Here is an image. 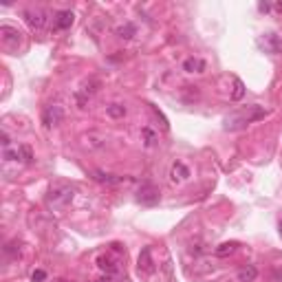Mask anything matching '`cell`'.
I'll list each match as a JSON object with an SVG mask.
<instances>
[{
	"mask_svg": "<svg viewBox=\"0 0 282 282\" xmlns=\"http://www.w3.org/2000/svg\"><path fill=\"white\" fill-rule=\"evenodd\" d=\"M106 113L113 117V119H122V117L126 115V108L122 106V104H110V106L106 108Z\"/></svg>",
	"mask_w": 282,
	"mask_h": 282,
	"instance_id": "cell-15",
	"label": "cell"
},
{
	"mask_svg": "<svg viewBox=\"0 0 282 282\" xmlns=\"http://www.w3.org/2000/svg\"><path fill=\"white\" fill-rule=\"evenodd\" d=\"M135 31H137L135 25H130V22H128V25H124V27L117 29V35H119L122 40H130L132 35H135Z\"/></svg>",
	"mask_w": 282,
	"mask_h": 282,
	"instance_id": "cell-16",
	"label": "cell"
},
{
	"mask_svg": "<svg viewBox=\"0 0 282 282\" xmlns=\"http://www.w3.org/2000/svg\"><path fill=\"white\" fill-rule=\"evenodd\" d=\"M31 280H33V282H44V280H47V273H44L42 269H35V271L31 273Z\"/></svg>",
	"mask_w": 282,
	"mask_h": 282,
	"instance_id": "cell-22",
	"label": "cell"
},
{
	"mask_svg": "<svg viewBox=\"0 0 282 282\" xmlns=\"http://www.w3.org/2000/svg\"><path fill=\"white\" fill-rule=\"evenodd\" d=\"M139 271H152V260H150V249H144V254L139 256Z\"/></svg>",
	"mask_w": 282,
	"mask_h": 282,
	"instance_id": "cell-14",
	"label": "cell"
},
{
	"mask_svg": "<svg viewBox=\"0 0 282 282\" xmlns=\"http://www.w3.org/2000/svg\"><path fill=\"white\" fill-rule=\"evenodd\" d=\"M97 267L104 273H106V276H115V273L119 271V260L113 258L110 254H106V256H99L97 258Z\"/></svg>",
	"mask_w": 282,
	"mask_h": 282,
	"instance_id": "cell-6",
	"label": "cell"
},
{
	"mask_svg": "<svg viewBox=\"0 0 282 282\" xmlns=\"http://www.w3.org/2000/svg\"><path fill=\"white\" fill-rule=\"evenodd\" d=\"M122 282H130V280H122Z\"/></svg>",
	"mask_w": 282,
	"mask_h": 282,
	"instance_id": "cell-27",
	"label": "cell"
},
{
	"mask_svg": "<svg viewBox=\"0 0 282 282\" xmlns=\"http://www.w3.org/2000/svg\"><path fill=\"white\" fill-rule=\"evenodd\" d=\"M267 115V110H263L260 106H249V113L245 110V113L240 115H234L232 119H227L225 124V128L227 130H238V128H245V126H249L251 122H258V119H263V117Z\"/></svg>",
	"mask_w": 282,
	"mask_h": 282,
	"instance_id": "cell-1",
	"label": "cell"
},
{
	"mask_svg": "<svg viewBox=\"0 0 282 282\" xmlns=\"http://www.w3.org/2000/svg\"><path fill=\"white\" fill-rule=\"evenodd\" d=\"M159 198H161L159 188H154L152 183H144V185L139 188V192H137V201H139L141 205H157Z\"/></svg>",
	"mask_w": 282,
	"mask_h": 282,
	"instance_id": "cell-3",
	"label": "cell"
},
{
	"mask_svg": "<svg viewBox=\"0 0 282 282\" xmlns=\"http://www.w3.org/2000/svg\"><path fill=\"white\" fill-rule=\"evenodd\" d=\"M3 159L5 161H22L20 159V148H5V150H3Z\"/></svg>",
	"mask_w": 282,
	"mask_h": 282,
	"instance_id": "cell-17",
	"label": "cell"
},
{
	"mask_svg": "<svg viewBox=\"0 0 282 282\" xmlns=\"http://www.w3.org/2000/svg\"><path fill=\"white\" fill-rule=\"evenodd\" d=\"M95 179L102 181V183H119V181H122L119 176H115V174H104V172H95Z\"/></svg>",
	"mask_w": 282,
	"mask_h": 282,
	"instance_id": "cell-19",
	"label": "cell"
},
{
	"mask_svg": "<svg viewBox=\"0 0 282 282\" xmlns=\"http://www.w3.org/2000/svg\"><path fill=\"white\" fill-rule=\"evenodd\" d=\"M256 278H258V269L254 265H245L238 269V280L240 282H256Z\"/></svg>",
	"mask_w": 282,
	"mask_h": 282,
	"instance_id": "cell-9",
	"label": "cell"
},
{
	"mask_svg": "<svg viewBox=\"0 0 282 282\" xmlns=\"http://www.w3.org/2000/svg\"><path fill=\"white\" fill-rule=\"evenodd\" d=\"M236 249H238V243H236V240L223 243V245H218V247H216V256H218V258H225V256H229V254H234Z\"/></svg>",
	"mask_w": 282,
	"mask_h": 282,
	"instance_id": "cell-13",
	"label": "cell"
},
{
	"mask_svg": "<svg viewBox=\"0 0 282 282\" xmlns=\"http://www.w3.org/2000/svg\"><path fill=\"white\" fill-rule=\"evenodd\" d=\"M95 282H113V280H110V276H106V278H102V280H95Z\"/></svg>",
	"mask_w": 282,
	"mask_h": 282,
	"instance_id": "cell-25",
	"label": "cell"
},
{
	"mask_svg": "<svg viewBox=\"0 0 282 282\" xmlns=\"http://www.w3.org/2000/svg\"><path fill=\"white\" fill-rule=\"evenodd\" d=\"M0 33H3V40H5V44H9V47H11V44H18L20 42V33L16 31V29H11V27H3V29H0Z\"/></svg>",
	"mask_w": 282,
	"mask_h": 282,
	"instance_id": "cell-10",
	"label": "cell"
},
{
	"mask_svg": "<svg viewBox=\"0 0 282 282\" xmlns=\"http://www.w3.org/2000/svg\"><path fill=\"white\" fill-rule=\"evenodd\" d=\"M62 117H64V113H62V108L60 106H47L44 108V113H42V124H44V128H53V126H57L62 122Z\"/></svg>",
	"mask_w": 282,
	"mask_h": 282,
	"instance_id": "cell-5",
	"label": "cell"
},
{
	"mask_svg": "<svg viewBox=\"0 0 282 282\" xmlns=\"http://www.w3.org/2000/svg\"><path fill=\"white\" fill-rule=\"evenodd\" d=\"M183 69L188 73H201L205 69V62L198 60V57H188V60L183 62Z\"/></svg>",
	"mask_w": 282,
	"mask_h": 282,
	"instance_id": "cell-12",
	"label": "cell"
},
{
	"mask_svg": "<svg viewBox=\"0 0 282 282\" xmlns=\"http://www.w3.org/2000/svg\"><path fill=\"white\" fill-rule=\"evenodd\" d=\"M5 148H11V137L3 130V150H5Z\"/></svg>",
	"mask_w": 282,
	"mask_h": 282,
	"instance_id": "cell-23",
	"label": "cell"
},
{
	"mask_svg": "<svg viewBox=\"0 0 282 282\" xmlns=\"http://www.w3.org/2000/svg\"><path fill=\"white\" fill-rule=\"evenodd\" d=\"M73 20H75L73 11H57L55 20H53V27L57 29V31H64V29H69L73 25Z\"/></svg>",
	"mask_w": 282,
	"mask_h": 282,
	"instance_id": "cell-7",
	"label": "cell"
},
{
	"mask_svg": "<svg viewBox=\"0 0 282 282\" xmlns=\"http://www.w3.org/2000/svg\"><path fill=\"white\" fill-rule=\"evenodd\" d=\"M141 135H144V141H146V146H154V144H157V135H154V132L150 130V128H144V130H141Z\"/></svg>",
	"mask_w": 282,
	"mask_h": 282,
	"instance_id": "cell-20",
	"label": "cell"
},
{
	"mask_svg": "<svg viewBox=\"0 0 282 282\" xmlns=\"http://www.w3.org/2000/svg\"><path fill=\"white\" fill-rule=\"evenodd\" d=\"M245 95V86L240 79H234V93H232V99H240Z\"/></svg>",
	"mask_w": 282,
	"mask_h": 282,
	"instance_id": "cell-21",
	"label": "cell"
},
{
	"mask_svg": "<svg viewBox=\"0 0 282 282\" xmlns=\"http://www.w3.org/2000/svg\"><path fill=\"white\" fill-rule=\"evenodd\" d=\"M20 148V159H22V163H33V152H31V148L29 146H18Z\"/></svg>",
	"mask_w": 282,
	"mask_h": 282,
	"instance_id": "cell-18",
	"label": "cell"
},
{
	"mask_svg": "<svg viewBox=\"0 0 282 282\" xmlns=\"http://www.w3.org/2000/svg\"><path fill=\"white\" fill-rule=\"evenodd\" d=\"M271 9V5H267V3H260V11H269Z\"/></svg>",
	"mask_w": 282,
	"mask_h": 282,
	"instance_id": "cell-24",
	"label": "cell"
},
{
	"mask_svg": "<svg viewBox=\"0 0 282 282\" xmlns=\"http://www.w3.org/2000/svg\"><path fill=\"white\" fill-rule=\"evenodd\" d=\"M170 176H172V181H185L190 176V170L183 166V163H174L172 166V172H170Z\"/></svg>",
	"mask_w": 282,
	"mask_h": 282,
	"instance_id": "cell-11",
	"label": "cell"
},
{
	"mask_svg": "<svg viewBox=\"0 0 282 282\" xmlns=\"http://www.w3.org/2000/svg\"><path fill=\"white\" fill-rule=\"evenodd\" d=\"M49 201L53 205H69L73 201V188H69V185H53L49 192Z\"/></svg>",
	"mask_w": 282,
	"mask_h": 282,
	"instance_id": "cell-2",
	"label": "cell"
},
{
	"mask_svg": "<svg viewBox=\"0 0 282 282\" xmlns=\"http://www.w3.org/2000/svg\"><path fill=\"white\" fill-rule=\"evenodd\" d=\"M260 47H265L269 53H280V51H282V40L278 38L276 33H267L265 38L260 40Z\"/></svg>",
	"mask_w": 282,
	"mask_h": 282,
	"instance_id": "cell-8",
	"label": "cell"
},
{
	"mask_svg": "<svg viewBox=\"0 0 282 282\" xmlns=\"http://www.w3.org/2000/svg\"><path fill=\"white\" fill-rule=\"evenodd\" d=\"M22 16H25V22L33 31H42L47 27V11H42V9H27Z\"/></svg>",
	"mask_w": 282,
	"mask_h": 282,
	"instance_id": "cell-4",
	"label": "cell"
},
{
	"mask_svg": "<svg viewBox=\"0 0 282 282\" xmlns=\"http://www.w3.org/2000/svg\"><path fill=\"white\" fill-rule=\"evenodd\" d=\"M280 236H282V218H280Z\"/></svg>",
	"mask_w": 282,
	"mask_h": 282,
	"instance_id": "cell-26",
	"label": "cell"
}]
</instances>
